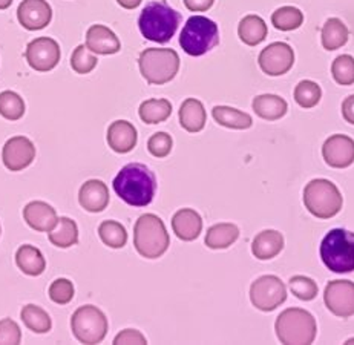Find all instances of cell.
<instances>
[{
    "label": "cell",
    "mask_w": 354,
    "mask_h": 345,
    "mask_svg": "<svg viewBox=\"0 0 354 345\" xmlns=\"http://www.w3.org/2000/svg\"><path fill=\"white\" fill-rule=\"evenodd\" d=\"M114 191L126 204L133 207H146L157 192V178L146 165H126L114 178Z\"/></svg>",
    "instance_id": "cell-1"
},
{
    "label": "cell",
    "mask_w": 354,
    "mask_h": 345,
    "mask_svg": "<svg viewBox=\"0 0 354 345\" xmlns=\"http://www.w3.org/2000/svg\"><path fill=\"white\" fill-rule=\"evenodd\" d=\"M180 22L181 14L171 5L166 2H151L140 14L138 28L145 39L157 44H167L175 36Z\"/></svg>",
    "instance_id": "cell-2"
},
{
    "label": "cell",
    "mask_w": 354,
    "mask_h": 345,
    "mask_svg": "<svg viewBox=\"0 0 354 345\" xmlns=\"http://www.w3.org/2000/svg\"><path fill=\"white\" fill-rule=\"evenodd\" d=\"M171 238L161 218L153 214L141 215L133 226V245L143 258L157 259L169 249Z\"/></svg>",
    "instance_id": "cell-3"
},
{
    "label": "cell",
    "mask_w": 354,
    "mask_h": 345,
    "mask_svg": "<svg viewBox=\"0 0 354 345\" xmlns=\"http://www.w3.org/2000/svg\"><path fill=\"white\" fill-rule=\"evenodd\" d=\"M321 258L331 272H354V232L346 229L330 230L321 243Z\"/></svg>",
    "instance_id": "cell-4"
},
{
    "label": "cell",
    "mask_w": 354,
    "mask_h": 345,
    "mask_svg": "<svg viewBox=\"0 0 354 345\" xmlns=\"http://www.w3.org/2000/svg\"><path fill=\"white\" fill-rule=\"evenodd\" d=\"M276 336L287 345H308L316 337V319L304 308H287L274 324Z\"/></svg>",
    "instance_id": "cell-5"
},
{
    "label": "cell",
    "mask_w": 354,
    "mask_h": 345,
    "mask_svg": "<svg viewBox=\"0 0 354 345\" xmlns=\"http://www.w3.org/2000/svg\"><path fill=\"white\" fill-rule=\"evenodd\" d=\"M138 66L149 84H165L178 74L180 57L171 48H147L140 54Z\"/></svg>",
    "instance_id": "cell-6"
},
{
    "label": "cell",
    "mask_w": 354,
    "mask_h": 345,
    "mask_svg": "<svg viewBox=\"0 0 354 345\" xmlns=\"http://www.w3.org/2000/svg\"><path fill=\"white\" fill-rule=\"evenodd\" d=\"M342 203L341 192L330 180H311L304 189V204L311 215L321 220H328L341 212Z\"/></svg>",
    "instance_id": "cell-7"
},
{
    "label": "cell",
    "mask_w": 354,
    "mask_h": 345,
    "mask_svg": "<svg viewBox=\"0 0 354 345\" xmlns=\"http://www.w3.org/2000/svg\"><path fill=\"white\" fill-rule=\"evenodd\" d=\"M219 44L218 25L204 16H192L180 34V45L184 53L200 57Z\"/></svg>",
    "instance_id": "cell-8"
},
{
    "label": "cell",
    "mask_w": 354,
    "mask_h": 345,
    "mask_svg": "<svg viewBox=\"0 0 354 345\" xmlns=\"http://www.w3.org/2000/svg\"><path fill=\"white\" fill-rule=\"evenodd\" d=\"M71 330L74 337L82 344H100L108 335V318L95 306H83L71 318Z\"/></svg>",
    "instance_id": "cell-9"
},
{
    "label": "cell",
    "mask_w": 354,
    "mask_h": 345,
    "mask_svg": "<svg viewBox=\"0 0 354 345\" xmlns=\"http://www.w3.org/2000/svg\"><path fill=\"white\" fill-rule=\"evenodd\" d=\"M287 299V287L274 274H264L250 287L252 304L261 312H273Z\"/></svg>",
    "instance_id": "cell-10"
},
{
    "label": "cell",
    "mask_w": 354,
    "mask_h": 345,
    "mask_svg": "<svg viewBox=\"0 0 354 345\" xmlns=\"http://www.w3.org/2000/svg\"><path fill=\"white\" fill-rule=\"evenodd\" d=\"M25 57L34 71L48 73L59 65L62 53L60 45L51 37H39L26 46Z\"/></svg>",
    "instance_id": "cell-11"
},
{
    "label": "cell",
    "mask_w": 354,
    "mask_h": 345,
    "mask_svg": "<svg viewBox=\"0 0 354 345\" xmlns=\"http://www.w3.org/2000/svg\"><path fill=\"white\" fill-rule=\"evenodd\" d=\"M324 302L333 315L350 318L354 315V283L348 279L330 281L325 287Z\"/></svg>",
    "instance_id": "cell-12"
},
{
    "label": "cell",
    "mask_w": 354,
    "mask_h": 345,
    "mask_svg": "<svg viewBox=\"0 0 354 345\" xmlns=\"http://www.w3.org/2000/svg\"><path fill=\"white\" fill-rule=\"evenodd\" d=\"M259 68L264 74L278 77L287 74L295 63L293 48L284 41H274L261 51L258 57Z\"/></svg>",
    "instance_id": "cell-13"
},
{
    "label": "cell",
    "mask_w": 354,
    "mask_h": 345,
    "mask_svg": "<svg viewBox=\"0 0 354 345\" xmlns=\"http://www.w3.org/2000/svg\"><path fill=\"white\" fill-rule=\"evenodd\" d=\"M35 158V146L28 137L17 136L10 138L2 149V161L11 172H20L30 166Z\"/></svg>",
    "instance_id": "cell-14"
},
{
    "label": "cell",
    "mask_w": 354,
    "mask_h": 345,
    "mask_svg": "<svg viewBox=\"0 0 354 345\" xmlns=\"http://www.w3.org/2000/svg\"><path fill=\"white\" fill-rule=\"evenodd\" d=\"M19 24L28 31L44 30L53 20V8L46 0H24L17 8Z\"/></svg>",
    "instance_id": "cell-15"
},
{
    "label": "cell",
    "mask_w": 354,
    "mask_h": 345,
    "mask_svg": "<svg viewBox=\"0 0 354 345\" xmlns=\"http://www.w3.org/2000/svg\"><path fill=\"white\" fill-rule=\"evenodd\" d=\"M325 163L336 169H345L354 163V140L348 136H331L322 146Z\"/></svg>",
    "instance_id": "cell-16"
},
{
    "label": "cell",
    "mask_w": 354,
    "mask_h": 345,
    "mask_svg": "<svg viewBox=\"0 0 354 345\" xmlns=\"http://www.w3.org/2000/svg\"><path fill=\"white\" fill-rule=\"evenodd\" d=\"M24 218L28 226L37 232H51L57 224V212L45 201H31L24 209Z\"/></svg>",
    "instance_id": "cell-17"
},
{
    "label": "cell",
    "mask_w": 354,
    "mask_h": 345,
    "mask_svg": "<svg viewBox=\"0 0 354 345\" xmlns=\"http://www.w3.org/2000/svg\"><path fill=\"white\" fill-rule=\"evenodd\" d=\"M86 48L94 54L111 55L122 49L117 34L104 25H92L86 32Z\"/></svg>",
    "instance_id": "cell-18"
},
{
    "label": "cell",
    "mask_w": 354,
    "mask_h": 345,
    "mask_svg": "<svg viewBox=\"0 0 354 345\" xmlns=\"http://www.w3.org/2000/svg\"><path fill=\"white\" fill-rule=\"evenodd\" d=\"M80 206L91 214H98L108 207L109 189L102 180H88L80 187L79 192Z\"/></svg>",
    "instance_id": "cell-19"
},
{
    "label": "cell",
    "mask_w": 354,
    "mask_h": 345,
    "mask_svg": "<svg viewBox=\"0 0 354 345\" xmlns=\"http://www.w3.org/2000/svg\"><path fill=\"white\" fill-rule=\"evenodd\" d=\"M138 133L136 126L126 120H117L108 128V144L117 153L131 152L136 147Z\"/></svg>",
    "instance_id": "cell-20"
},
{
    "label": "cell",
    "mask_w": 354,
    "mask_h": 345,
    "mask_svg": "<svg viewBox=\"0 0 354 345\" xmlns=\"http://www.w3.org/2000/svg\"><path fill=\"white\" fill-rule=\"evenodd\" d=\"M172 229L181 241H194L203 232V220L194 209H180L172 218Z\"/></svg>",
    "instance_id": "cell-21"
},
{
    "label": "cell",
    "mask_w": 354,
    "mask_h": 345,
    "mask_svg": "<svg viewBox=\"0 0 354 345\" xmlns=\"http://www.w3.org/2000/svg\"><path fill=\"white\" fill-rule=\"evenodd\" d=\"M284 249V236L278 230H263L254 236L252 243V252L254 258L266 261L279 255Z\"/></svg>",
    "instance_id": "cell-22"
},
{
    "label": "cell",
    "mask_w": 354,
    "mask_h": 345,
    "mask_svg": "<svg viewBox=\"0 0 354 345\" xmlns=\"http://www.w3.org/2000/svg\"><path fill=\"white\" fill-rule=\"evenodd\" d=\"M206 109L196 98H186L180 108V124L187 132H200L206 126Z\"/></svg>",
    "instance_id": "cell-23"
},
{
    "label": "cell",
    "mask_w": 354,
    "mask_h": 345,
    "mask_svg": "<svg viewBox=\"0 0 354 345\" xmlns=\"http://www.w3.org/2000/svg\"><path fill=\"white\" fill-rule=\"evenodd\" d=\"M253 111L257 112L258 117L274 122L287 114L288 104L279 95L261 94L253 98Z\"/></svg>",
    "instance_id": "cell-24"
},
{
    "label": "cell",
    "mask_w": 354,
    "mask_h": 345,
    "mask_svg": "<svg viewBox=\"0 0 354 345\" xmlns=\"http://www.w3.org/2000/svg\"><path fill=\"white\" fill-rule=\"evenodd\" d=\"M16 264L28 277H40L46 269L44 253L31 244L20 245L16 252Z\"/></svg>",
    "instance_id": "cell-25"
},
{
    "label": "cell",
    "mask_w": 354,
    "mask_h": 345,
    "mask_svg": "<svg viewBox=\"0 0 354 345\" xmlns=\"http://www.w3.org/2000/svg\"><path fill=\"white\" fill-rule=\"evenodd\" d=\"M48 238L55 248H73L79 243V227H77V223L74 220H71L68 216H62L57 220L55 227L51 232H48Z\"/></svg>",
    "instance_id": "cell-26"
},
{
    "label": "cell",
    "mask_w": 354,
    "mask_h": 345,
    "mask_svg": "<svg viewBox=\"0 0 354 345\" xmlns=\"http://www.w3.org/2000/svg\"><path fill=\"white\" fill-rule=\"evenodd\" d=\"M239 238V227L236 224L232 223H219L212 226L207 234L204 243L209 249H227L232 244L236 243V239Z\"/></svg>",
    "instance_id": "cell-27"
},
{
    "label": "cell",
    "mask_w": 354,
    "mask_h": 345,
    "mask_svg": "<svg viewBox=\"0 0 354 345\" xmlns=\"http://www.w3.org/2000/svg\"><path fill=\"white\" fill-rule=\"evenodd\" d=\"M267 25L264 19H261L257 14H250L241 19L238 25V36L249 46L259 45L267 37Z\"/></svg>",
    "instance_id": "cell-28"
},
{
    "label": "cell",
    "mask_w": 354,
    "mask_h": 345,
    "mask_svg": "<svg viewBox=\"0 0 354 345\" xmlns=\"http://www.w3.org/2000/svg\"><path fill=\"white\" fill-rule=\"evenodd\" d=\"M172 114V103L166 98H149L140 104L138 115L146 124H158L166 122Z\"/></svg>",
    "instance_id": "cell-29"
},
{
    "label": "cell",
    "mask_w": 354,
    "mask_h": 345,
    "mask_svg": "<svg viewBox=\"0 0 354 345\" xmlns=\"http://www.w3.org/2000/svg\"><path fill=\"white\" fill-rule=\"evenodd\" d=\"M350 37V31L341 19L331 17L325 22L322 28V46L327 51H336V49L346 45Z\"/></svg>",
    "instance_id": "cell-30"
},
{
    "label": "cell",
    "mask_w": 354,
    "mask_h": 345,
    "mask_svg": "<svg viewBox=\"0 0 354 345\" xmlns=\"http://www.w3.org/2000/svg\"><path fill=\"white\" fill-rule=\"evenodd\" d=\"M212 115L219 126L230 129H249L253 124V120L249 114L230 106H215L212 111Z\"/></svg>",
    "instance_id": "cell-31"
},
{
    "label": "cell",
    "mask_w": 354,
    "mask_h": 345,
    "mask_svg": "<svg viewBox=\"0 0 354 345\" xmlns=\"http://www.w3.org/2000/svg\"><path fill=\"white\" fill-rule=\"evenodd\" d=\"M20 319H22L26 328H30L31 332L39 335L48 333L53 327V321L49 318L46 310L34 304H28L22 308V312H20Z\"/></svg>",
    "instance_id": "cell-32"
},
{
    "label": "cell",
    "mask_w": 354,
    "mask_h": 345,
    "mask_svg": "<svg viewBox=\"0 0 354 345\" xmlns=\"http://www.w3.org/2000/svg\"><path fill=\"white\" fill-rule=\"evenodd\" d=\"M98 236L104 245L111 249H122L127 243V232L122 223L118 221H103L98 226Z\"/></svg>",
    "instance_id": "cell-33"
},
{
    "label": "cell",
    "mask_w": 354,
    "mask_h": 345,
    "mask_svg": "<svg viewBox=\"0 0 354 345\" xmlns=\"http://www.w3.org/2000/svg\"><path fill=\"white\" fill-rule=\"evenodd\" d=\"M272 24L279 31H293L304 24V14L296 6H282L272 14Z\"/></svg>",
    "instance_id": "cell-34"
},
{
    "label": "cell",
    "mask_w": 354,
    "mask_h": 345,
    "mask_svg": "<svg viewBox=\"0 0 354 345\" xmlns=\"http://www.w3.org/2000/svg\"><path fill=\"white\" fill-rule=\"evenodd\" d=\"M25 102L14 91H3L0 93V115L10 120V122H17V120L25 115Z\"/></svg>",
    "instance_id": "cell-35"
},
{
    "label": "cell",
    "mask_w": 354,
    "mask_h": 345,
    "mask_svg": "<svg viewBox=\"0 0 354 345\" xmlns=\"http://www.w3.org/2000/svg\"><path fill=\"white\" fill-rule=\"evenodd\" d=\"M322 89L319 84L311 80H302L295 88V100L304 109L315 108L321 102Z\"/></svg>",
    "instance_id": "cell-36"
},
{
    "label": "cell",
    "mask_w": 354,
    "mask_h": 345,
    "mask_svg": "<svg viewBox=\"0 0 354 345\" xmlns=\"http://www.w3.org/2000/svg\"><path fill=\"white\" fill-rule=\"evenodd\" d=\"M331 74L337 84L350 86V84L354 83V57H351L348 54L339 55V57L333 62Z\"/></svg>",
    "instance_id": "cell-37"
},
{
    "label": "cell",
    "mask_w": 354,
    "mask_h": 345,
    "mask_svg": "<svg viewBox=\"0 0 354 345\" xmlns=\"http://www.w3.org/2000/svg\"><path fill=\"white\" fill-rule=\"evenodd\" d=\"M97 63V55L89 51L86 45L77 46L73 55H71V68H73L77 74H89L91 71H94Z\"/></svg>",
    "instance_id": "cell-38"
},
{
    "label": "cell",
    "mask_w": 354,
    "mask_h": 345,
    "mask_svg": "<svg viewBox=\"0 0 354 345\" xmlns=\"http://www.w3.org/2000/svg\"><path fill=\"white\" fill-rule=\"evenodd\" d=\"M288 287L290 292L301 301L315 299L317 292H319V288H317V284L315 281L308 277H302V274H297V277H293L290 279Z\"/></svg>",
    "instance_id": "cell-39"
},
{
    "label": "cell",
    "mask_w": 354,
    "mask_h": 345,
    "mask_svg": "<svg viewBox=\"0 0 354 345\" xmlns=\"http://www.w3.org/2000/svg\"><path fill=\"white\" fill-rule=\"evenodd\" d=\"M74 284L66 278H59L49 286V298L59 306H66L74 298Z\"/></svg>",
    "instance_id": "cell-40"
},
{
    "label": "cell",
    "mask_w": 354,
    "mask_h": 345,
    "mask_svg": "<svg viewBox=\"0 0 354 345\" xmlns=\"http://www.w3.org/2000/svg\"><path fill=\"white\" fill-rule=\"evenodd\" d=\"M172 146H174L172 137L169 136L167 132L153 133V136L149 138V142H147L149 152H151L153 157H157V158L167 157V155L172 151Z\"/></svg>",
    "instance_id": "cell-41"
},
{
    "label": "cell",
    "mask_w": 354,
    "mask_h": 345,
    "mask_svg": "<svg viewBox=\"0 0 354 345\" xmlns=\"http://www.w3.org/2000/svg\"><path fill=\"white\" fill-rule=\"evenodd\" d=\"M22 341V330L10 318L0 321V345H17Z\"/></svg>",
    "instance_id": "cell-42"
},
{
    "label": "cell",
    "mask_w": 354,
    "mask_h": 345,
    "mask_svg": "<svg viewBox=\"0 0 354 345\" xmlns=\"http://www.w3.org/2000/svg\"><path fill=\"white\" fill-rule=\"evenodd\" d=\"M114 344L115 345H122V344H141V345H145V344H147V339L138 332V330L126 328L114 337Z\"/></svg>",
    "instance_id": "cell-43"
},
{
    "label": "cell",
    "mask_w": 354,
    "mask_h": 345,
    "mask_svg": "<svg viewBox=\"0 0 354 345\" xmlns=\"http://www.w3.org/2000/svg\"><path fill=\"white\" fill-rule=\"evenodd\" d=\"M215 0H184L186 8L194 12H204L209 11L214 6Z\"/></svg>",
    "instance_id": "cell-44"
},
{
    "label": "cell",
    "mask_w": 354,
    "mask_h": 345,
    "mask_svg": "<svg viewBox=\"0 0 354 345\" xmlns=\"http://www.w3.org/2000/svg\"><path fill=\"white\" fill-rule=\"evenodd\" d=\"M342 115L350 124H354V94L346 97L342 103Z\"/></svg>",
    "instance_id": "cell-45"
},
{
    "label": "cell",
    "mask_w": 354,
    "mask_h": 345,
    "mask_svg": "<svg viewBox=\"0 0 354 345\" xmlns=\"http://www.w3.org/2000/svg\"><path fill=\"white\" fill-rule=\"evenodd\" d=\"M141 2H143V0H117V3L126 10H136Z\"/></svg>",
    "instance_id": "cell-46"
},
{
    "label": "cell",
    "mask_w": 354,
    "mask_h": 345,
    "mask_svg": "<svg viewBox=\"0 0 354 345\" xmlns=\"http://www.w3.org/2000/svg\"><path fill=\"white\" fill-rule=\"evenodd\" d=\"M12 5V0H0V10H8Z\"/></svg>",
    "instance_id": "cell-47"
},
{
    "label": "cell",
    "mask_w": 354,
    "mask_h": 345,
    "mask_svg": "<svg viewBox=\"0 0 354 345\" xmlns=\"http://www.w3.org/2000/svg\"><path fill=\"white\" fill-rule=\"evenodd\" d=\"M354 342V339H348V341H346V344H353Z\"/></svg>",
    "instance_id": "cell-48"
},
{
    "label": "cell",
    "mask_w": 354,
    "mask_h": 345,
    "mask_svg": "<svg viewBox=\"0 0 354 345\" xmlns=\"http://www.w3.org/2000/svg\"><path fill=\"white\" fill-rule=\"evenodd\" d=\"M0 234H2V227H0Z\"/></svg>",
    "instance_id": "cell-49"
}]
</instances>
